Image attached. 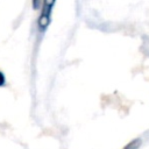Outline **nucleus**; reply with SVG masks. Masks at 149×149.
Masks as SVG:
<instances>
[{
  "label": "nucleus",
  "instance_id": "obj_1",
  "mask_svg": "<svg viewBox=\"0 0 149 149\" xmlns=\"http://www.w3.org/2000/svg\"><path fill=\"white\" fill-rule=\"evenodd\" d=\"M50 19H51V15H47V14H43L41 13V15L38 16V20H37V24H38V28L40 30H45L50 23Z\"/></svg>",
  "mask_w": 149,
  "mask_h": 149
},
{
  "label": "nucleus",
  "instance_id": "obj_2",
  "mask_svg": "<svg viewBox=\"0 0 149 149\" xmlns=\"http://www.w3.org/2000/svg\"><path fill=\"white\" fill-rule=\"evenodd\" d=\"M141 143H142V141H141V139H135V140H133V141H130L123 149H139L140 148V146H141Z\"/></svg>",
  "mask_w": 149,
  "mask_h": 149
},
{
  "label": "nucleus",
  "instance_id": "obj_3",
  "mask_svg": "<svg viewBox=\"0 0 149 149\" xmlns=\"http://www.w3.org/2000/svg\"><path fill=\"white\" fill-rule=\"evenodd\" d=\"M42 1H43V0H31L33 8H34V9H38L40 7H42Z\"/></svg>",
  "mask_w": 149,
  "mask_h": 149
},
{
  "label": "nucleus",
  "instance_id": "obj_4",
  "mask_svg": "<svg viewBox=\"0 0 149 149\" xmlns=\"http://www.w3.org/2000/svg\"><path fill=\"white\" fill-rule=\"evenodd\" d=\"M6 83V79H5V74L0 71V86H3Z\"/></svg>",
  "mask_w": 149,
  "mask_h": 149
}]
</instances>
